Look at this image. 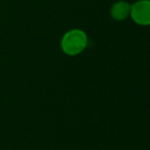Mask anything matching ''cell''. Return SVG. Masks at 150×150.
I'll return each instance as SVG.
<instances>
[{"instance_id":"cell-1","label":"cell","mask_w":150,"mask_h":150,"mask_svg":"<svg viewBox=\"0 0 150 150\" xmlns=\"http://www.w3.org/2000/svg\"><path fill=\"white\" fill-rule=\"evenodd\" d=\"M88 38L81 30H71L64 35L62 39V48L67 54L74 56L86 48Z\"/></svg>"},{"instance_id":"cell-2","label":"cell","mask_w":150,"mask_h":150,"mask_svg":"<svg viewBox=\"0 0 150 150\" xmlns=\"http://www.w3.org/2000/svg\"><path fill=\"white\" fill-rule=\"evenodd\" d=\"M150 3L147 0L136 2L129 9L133 20L140 25H148L150 22Z\"/></svg>"},{"instance_id":"cell-3","label":"cell","mask_w":150,"mask_h":150,"mask_svg":"<svg viewBox=\"0 0 150 150\" xmlns=\"http://www.w3.org/2000/svg\"><path fill=\"white\" fill-rule=\"evenodd\" d=\"M129 9L131 7H129V3L125 2V1H119V2L113 4V6L111 7V16L114 20L122 21L129 16Z\"/></svg>"}]
</instances>
